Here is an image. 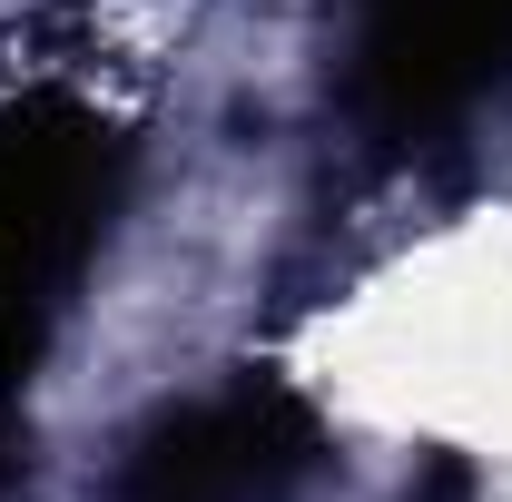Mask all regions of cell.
Here are the masks:
<instances>
[{"label":"cell","instance_id":"cell-2","mask_svg":"<svg viewBox=\"0 0 512 502\" xmlns=\"http://www.w3.org/2000/svg\"><path fill=\"white\" fill-rule=\"evenodd\" d=\"M512 79V0H345V119L424 148Z\"/></svg>","mask_w":512,"mask_h":502},{"label":"cell","instance_id":"cell-3","mask_svg":"<svg viewBox=\"0 0 512 502\" xmlns=\"http://www.w3.org/2000/svg\"><path fill=\"white\" fill-rule=\"evenodd\" d=\"M316 463H325L316 414L286 384L237 375L148 414L119 453L109 502H306Z\"/></svg>","mask_w":512,"mask_h":502},{"label":"cell","instance_id":"cell-4","mask_svg":"<svg viewBox=\"0 0 512 502\" xmlns=\"http://www.w3.org/2000/svg\"><path fill=\"white\" fill-rule=\"evenodd\" d=\"M483 483H473V463L463 453H424L414 463V483H404V502H473Z\"/></svg>","mask_w":512,"mask_h":502},{"label":"cell","instance_id":"cell-1","mask_svg":"<svg viewBox=\"0 0 512 502\" xmlns=\"http://www.w3.org/2000/svg\"><path fill=\"white\" fill-rule=\"evenodd\" d=\"M128 148L79 99H20L0 119V394L30 384L60 306L109 237Z\"/></svg>","mask_w":512,"mask_h":502},{"label":"cell","instance_id":"cell-5","mask_svg":"<svg viewBox=\"0 0 512 502\" xmlns=\"http://www.w3.org/2000/svg\"><path fill=\"white\" fill-rule=\"evenodd\" d=\"M20 483H30V424H20L10 394H0V502L20 493Z\"/></svg>","mask_w":512,"mask_h":502}]
</instances>
